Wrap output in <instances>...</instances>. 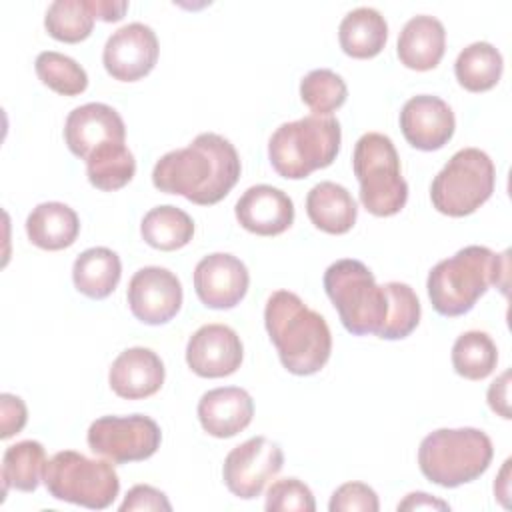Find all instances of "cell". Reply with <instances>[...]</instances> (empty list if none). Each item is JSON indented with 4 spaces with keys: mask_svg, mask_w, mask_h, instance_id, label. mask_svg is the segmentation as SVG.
<instances>
[{
    "mask_svg": "<svg viewBox=\"0 0 512 512\" xmlns=\"http://www.w3.org/2000/svg\"><path fill=\"white\" fill-rule=\"evenodd\" d=\"M240 156L230 140L214 132L198 134L186 148L166 152L152 170V184L166 194L212 206L236 186Z\"/></svg>",
    "mask_w": 512,
    "mask_h": 512,
    "instance_id": "6da1fadb",
    "label": "cell"
},
{
    "mask_svg": "<svg viewBox=\"0 0 512 512\" xmlns=\"http://www.w3.org/2000/svg\"><path fill=\"white\" fill-rule=\"evenodd\" d=\"M268 336L280 356L282 366L296 376L320 372L332 352L330 328L316 310L290 290H276L264 308Z\"/></svg>",
    "mask_w": 512,
    "mask_h": 512,
    "instance_id": "7a4b0ae2",
    "label": "cell"
},
{
    "mask_svg": "<svg viewBox=\"0 0 512 512\" xmlns=\"http://www.w3.org/2000/svg\"><path fill=\"white\" fill-rule=\"evenodd\" d=\"M498 286L506 294L508 252L496 254L486 246H466L454 256L440 260L426 280L428 298L440 316H462L474 308L478 298Z\"/></svg>",
    "mask_w": 512,
    "mask_h": 512,
    "instance_id": "3957f363",
    "label": "cell"
},
{
    "mask_svg": "<svg viewBox=\"0 0 512 512\" xmlns=\"http://www.w3.org/2000/svg\"><path fill=\"white\" fill-rule=\"evenodd\" d=\"M340 140L342 130L334 116L310 114L274 130L268 140V158L278 176L302 180L336 160Z\"/></svg>",
    "mask_w": 512,
    "mask_h": 512,
    "instance_id": "277c9868",
    "label": "cell"
},
{
    "mask_svg": "<svg viewBox=\"0 0 512 512\" xmlns=\"http://www.w3.org/2000/svg\"><path fill=\"white\" fill-rule=\"evenodd\" d=\"M494 456L492 440L478 428H440L418 448L420 472L442 488H456L480 478Z\"/></svg>",
    "mask_w": 512,
    "mask_h": 512,
    "instance_id": "5b68a950",
    "label": "cell"
},
{
    "mask_svg": "<svg viewBox=\"0 0 512 512\" xmlns=\"http://www.w3.org/2000/svg\"><path fill=\"white\" fill-rule=\"evenodd\" d=\"M324 290L350 334H380L388 318V294L364 262L354 258L332 262L324 272Z\"/></svg>",
    "mask_w": 512,
    "mask_h": 512,
    "instance_id": "8992f818",
    "label": "cell"
},
{
    "mask_svg": "<svg viewBox=\"0 0 512 512\" xmlns=\"http://www.w3.org/2000/svg\"><path fill=\"white\" fill-rule=\"evenodd\" d=\"M352 168L360 184V202L370 214L386 218L406 206L408 184L394 142L386 134H362L354 146Z\"/></svg>",
    "mask_w": 512,
    "mask_h": 512,
    "instance_id": "52a82bcc",
    "label": "cell"
},
{
    "mask_svg": "<svg viewBox=\"0 0 512 512\" xmlns=\"http://www.w3.org/2000/svg\"><path fill=\"white\" fill-rule=\"evenodd\" d=\"M42 482L52 498L90 510L108 508L120 492L118 474L108 460H92L76 450H62L46 460Z\"/></svg>",
    "mask_w": 512,
    "mask_h": 512,
    "instance_id": "ba28073f",
    "label": "cell"
},
{
    "mask_svg": "<svg viewBox=\"0 0 512 512\" xmlns=\"http://www.w3.org/2000/svg\"><path fill=\"white\" fill-rule=\"evenodd\" d=\"M496 168L480 148L458 150L434 176L432 206L446 216L462 218L476 212L494 192Z\"/></svg>",
    "mask_w": 512,
    "mask_h": 512,
    "instance_id": "9c48e42d",
    "label": "cell"
},
{
    "mask_svg": "<svg viewBox=\"0 0 512 512\" xmlns=\"http://www.w3.org/2000/svg\"><path fill=\"white\" fill-rule=\"evenodd\" d=\"M86 442L94 454L114 464H126L154 456L160 448L162 432L156 420L144 414L102 416L90 424Z\"/></svg>",
    "mask_w": 512,
    "mask_h": 512,
    "instance_id": "30bf717a",
    "label": "cell"
},
{
    "mask_svg": "<svg viewBox=\"0 0 512 512\" xmlns=\"http://www.w3.org/2000/svg\"><path fill=\"white\" fill-rule=\"evenodd\" d=\"M284 464V452L280 444L266 436H254L234 446L222 466V478L226 488L242 498L252 500L262 494L268 480H272Z\"/></svg>",
    "mask_w": 512,
    "mask_h": 512,
    "instance_id": "8fae6325",
    "label": "cell"
},
{
    "mask_svg": "<svg viewBox=\"0 0 512 512\" xmlns=\"http://www.w3.org/2000/svg\"><path fill=\"white\" fill-rule=\"evenodd\" d=\"M128 306L134 318L158 326L170 322L182 306V284L162 266H144L128 282Z\"/></svg>",
    "mask_w": 512,
    "mask_h": 512,
    "instance_id": "7c38bea8",
    "label": "cell"
},
{
    "mask_svg": "<svg viewBox=\"0 0 512 512\" xmlns=\"http://www.w3.org/2000/svg\"><path fill=\"white\" fill-rule=\"evenodd\" d=\"M158 52L156 32L142 22H132L110 34L104 44L102 64L114 80L136 82L152 72Z\"/></svg>",
    "mask_w": 512,
    "mask_h": 512,
    "instance_id": "4fadbf2b",
    "label": "cell"
},
{
    "mask_svg": "<svg viewBox=\"0 0 512 512\" xmlns=\"http://www.w3.org/2000/svg\"><path fill=\"white\" fill-rule=\"evenodd\" d=\"M250 274L246 264L228 254L214 252L204 256L194 268V290L200 302L214 310H228L246 296Z\"/></svg>",
    "mask_w": 512,
    "mask_h": 512,
    "instance_id": "5bb4252c",
    "label": "cell"
},
{
    "mask_svg": "<svg viewBox=\"0 0 512 512\" xmlns=\"http://www.w3.org/2000/svg\"><path fill=\"white\" fill-rule=\"evenodd\" d=\"M242 358V340L226 324H204L186 344V364L202 378L230 376L240 368Z\"/></svg>",
    "mask_w": 512,
    "mask_h": 512,
    "instance_id": "9a60e30c",
    "label": "cell"
},
{
    "mask_svg": "<svg viewBox=\"0 0 512 512\" xmlns=\"http://www.w3.org/2000/svg\"><path fill=\"white\" fill-rule=\"evenodd\" d=\"M456 128L452 108L438 96H412L400 112V130L410 146L432 152L448 144Z\"/></svg>",
    "mask_w": 512,
    "mask_h": 512,
    "instance_id": "2e32d148",
    "label": "cell"
},
{
    "mask_svg": "<svg viewBox=\"0 0 512 512\" xmlns=\"http://www.w3.org/2000/svg\"><path fill=\"white\" fill-rule=\"evenodd\" d=\"M126 126L122 116L108 104L88 102L74 108L64 124V142L68 150L86 160L98 146L108 142H122Z\"/></svg>",
    "mask_w": 512,
    "mask_h": 512,
    "instance_id": "e0dca14e",
    "label": "cell"
},
{
    "mask_svg": "<svg viewBox=\"0 0 512 512\" xmlns=\"http://www.w3.org/2000/svg\"><path fill=\"white\" fill-rule=\"evenodd\" d=\"M240 226L258 236H278L294 222L292 198L270 184L250 186L234 206Z\"/></svg>",
    "mask_w": 512,
    "mask_h": 512,
    "instance_id": "ac0fdd59",
    "label": "cell"
},
{
    "mask_svg": "<svg viewBox=\"0 0 512 512\" xmlns=\"http://www.w3.org/2000/svg\"><path fill=\"white\" fill-rule=\"evenodd\" d=\"M164 374V362L154 350L134 346L116 356L108 372V382L116 396L142 400L162 388Z\"/></svg>",
    "mask_w": 512,
    "mask_h": 512,
    "instance_id": "d6986e66",
    "label": "cell"
},
{
    "mask_svg": "<svg viewBox=\"0 0 512 512\" xmlns=\"http://www.w3.org/2000/svg\"><path fill=\"white\" fill-rule=\"evenodd\" d=\"M254 416L252 396L238 386H222L202 394L198 420L214 438H232L242 432Z\"/></svg>",
    "mask_w": 512,
    "mask_h": 512,
    "instance_id": "ffe728a7",
    "label": "cell"
},
{
    "mask_svg": "<svg viewBox=\"0 0 512 512\" xmlns=\"http://www.w3.org/2000/svg\"><path fill=\"white\" fill-rule=\"evenodd\" d=\"M446 50L444 24L428 14L410 18L398 36V58L400 62L418 72L432 70L440 64Z\"/></svg>",
    "mask_w": 512,
    "mask_h": 512,
    "instance_id": "44dd1931",
    "label": "cell"
},
{
    "mask_svg": "<svg viewBox=\"0 0 512 512\" xmlns=\"http://www.w3.org/2000/svg\"><path fill=\"white\" fill-rule=\"evenodd\" d=\"M306 214L318 230L326 234H346L356 224L358 206L342 184L324 180L310 188Z\"/></svg>",
    "mask_w": 512,
    "mask_h": 512,
    "instance_id": "7402d4cb",
    "label": "cell"
},
{
    "mask_svg": "<svg viewBox=\"0 0 512 512\" xmlns=\"http://www.w3.org/2000/svg\"><path fill=\"white\" fill-rule=\"evenodd\" d=\"M28 240L42 250H64L80 234V220L74 208L64 202H42L26 218Z\"/></svg>",
    "mask_w": 512,
    "mask_h": 512,
    "instance_id": "603a6c76",
    "label": "cell"
},
{
    "mask_svg": "<svg viewBox=\"0 0 512 512\" xmlns=\"http://www.w3.org/2000/svg\"><path fill=\"white\" fill-rule=\"evenodd\" d=\"M338 40L344 54L358 60L374 58L386 46L388 24L376 8L360 6L342 18L338 26Z\"/></svg>",
    "mask_w": 512,
    "mask_h": 512,
    "instance_id": "cb8c5ba5",
    "label": "cell"
},
{
    "mask_svg": "<svg viewBox=\"0 0 512 512\" xmlns=\"http://www.w3.org/2000/svg\"><path fill=\"white\" fill-rule=\"evenodd\" d=\"M122 276L120 256L106 248L94 246L78 254L72 266V282L76 290L92 300H102L114 292Z\"/></svg>",
    "mask_w": 512,
    "mask_h": 512,
    "instance_id": "d4e9b609",
    "label": "cell"
},
{
    "mask_svg": "<svg viewBox=\"0 0 512 512\" xmlns=\"http://www.w3.org/2000/svg\"><path fill=\"white\" fill-rule=\"evenodd\" d=\"M140 234L148 246L162 252H172L184 248L192 240L194 222L178 206L164 204L144 214Z\"/></svg>",
    "mask_w": 512,
    "mask_h": 512,
    "instance_id": "484cf974",
    "label": "cell"
},
{
    "mask_svg": "<svg viewBox=\"0 0 512 512\" xmlns=\"http://www.w3.org/2000/svg\"><path fill=\"white\" fill-rule=\"evenodd\" d=\"M502 54L490 42L468 44L454 62L458 84L468 92H486L494 88L502 76Z\"/></svg>",
    "mask_w": 512,
    "mask_h": 512,
    "instance_id": "4316f807",
    "label": "cell"
},
{
    "mask_svg": "<svg viewBox=\"0 0 512 512\" xmlns=\"http://www.w3.org/2000/svg\"><path fill=\"white\" fill-rule=\"evenodd\" d=\"M134 174V154L122 142L102 144L86 158V176L90 184L98 190H120L134 178Z\"/></svg>",
    "mask_w": 512,
    "mask_h": 512,
    "instance_id": "83f0119b",
    "label": "cell"
},
{
    "mask_svg": "<svg viewBox=\"0 0 512 512\" xmlns=\"http://www.w3.org/2000/svg\"><path fill=\"white\" fill-rule=\"evenodd\" d=\"M46 450L36 440H22L4 450L2 456V484L20 492H34L44 476Z\"/></svg>",
    "mask_w": 512,
    "mask_h": 512,
    "instance_id": "f1b7e54d",
    "label": "cell"
},
{
    "mask_svg": "<svg viewBox=\"0 0 512 512\" xmlns=\"http://www.w3.org/2000/svg\"><path fill=\"white\" fill-rule=\"evenodd\" d=\"M498 364V348L494 340L480 330L460 334L452 346V366L466 380H484Z\"/></svg>",
    "mask_w": 512,
    "mask_h": 512,
    "instance_id": "f546056e",
    "label": "cell"
},
{
    "mask_svg": "<svg viewBox=\"0 0 512 512\" xmlns=\"http://www.w3.org/2000/svg\"><path fill=\"white\" fill-rule=\"evenodd\" d=\"M94 20L90 0H56L46 10L44 26L54 40L76 44L90 36Z\"/></svg>",
    "mask_w": 512,
    "mask_h": 512,
    "instance_id": "4dcf8cb0",
    "label": "cell"
},
{
    "mask_svg": "<svg viewBox=\"0 0 512 512\" xmlns=\"http://www.w3.org/2000/svg\"><path fill=\"white\" fill-rule=\"evenodd\" d=\"M34 68L40 82L62 96H78L88 88L86 70L66 54L44 50L36 56Z\"/></svg>",
    "mask_w": 512,
    "mask_h": 512,
    "instance_id": "1f68e13d",
    "label": "cell"
},
{
    "mask_svg": "<svg viewBox=\"0 0 512 512\" xmlns=\"http://www.w3.org/2000/svg\"><path fill=\"white\" fill-rule=\"evenodd\" d=\"M384 290L388 294V318L378 338L402 340L410 336L420 322V300L404 282H386Z\"/></svg>",
    "mask_w": 512,
    "mask_h": 512,
    "instance_id": "d6a6232c",
    "label": "cell"
},
{
    "mask_svg": "<svg viewBox=\"0 0 512 512\" xmlns=\"http://www.w3.org/2000/svg\"><path fill=\"white\" fill-rule=\"evenodd\" d=\"M300 98L316 116H330L346 102L348 88L340 74L318 68L300 80Z\"/></svg>",
    "mask_w": 512,
    "mask_h": 512,
    "instance_id": "836d02e7",
    "label": "cell"
},
{
    "mask_svg": "<svg viewBox=\"0 0 512 512\" xmlns=\"http://www.w3.org/2000/svg\"><path fill=\"white\" fill-rule=\"evenodd\" d=\"M264 508L268 512H314L316 502L312 490L302 480L282 478L268 488Z\"/></svg>",
    "mask_w": 512,
    "mask_h": 512,
    "instance_id": "e575fe53",
    "label": "cell"
},
{
    "mask_svg": "<svg viewBox=\"0 0 512 512\" xmlns=\"http://www.w3.org/2000/svg\"><path fill=\"white\" fill-rule=\"evenodd\" d=\"M330 512H378V494L364 482H346L332 492Z\"/></svg>",
    "mask_w": 512,
    "mask_h": 512,
    "instance_id": "d590c367",
    "label": "cell"
},
{
    "mask_svg": "<svg viewBox=\"0 0 512 512\" xmlns=\"http://www.w3.org/2000/svg\"><path fill=\"white\" fill-rule=\"evenodd\" d=\"M134 510L170 512L172 504L168 502V498L162 490H158L150 484H136L128 490V494L124 496V502L120 504V512H134Z\"/></svg>",
    "mask_w": 512,
    "mask_h": 512,
    "instance_id": "8d00e7d4",
    "label": "cell"
},
{
    "mask_svg": "<svg viewBox=\"0 0 512 512\" xmlns=\"http://www.w3.org/2000/svg\"><path fill=\"white\" fill-rule=\"evenodd\" d=\"M0 438L2 440H8L10 436L18 434L24 426H26V420H28V410H26V404L20 396H14V394H0Z\"/></svg>",
    "mask_w": 512,
    "mask_h": 512,
    "instance_id": "74e56055",
    "label": "cell"
},
{
    "mask_svg": "<svg viewBox=\"0 0 512 512\" xmlns=\"http://www.w3.org/2000/svg\"><path fill=\"white\" fill-rule=\"evenodd\" d=\"M488 406L492 408V412H496L498 416H502L504 420H510V372H502L488 388Z\"/></svg>",
    "mask_w": 512,
    "mask_h": 512,
    "instance_id": "f35d334b",
    "label": "cell"
},
{
    "mask_svg": "<svg viewBox=\"0 0 512 512\" xmlns=\"http://www.w3.org/2000/svg\"><path fill=\"white\" fill-rule=\"evenodd\" d=\"M398 510H450V506L426 492H410L402 502H398Z\"/></svg>",
    "mask_w": 512,
    "mask_h": 512,
    "instance_id": "ab89813d",
    "label": "cell"
},
{
    "mask_svg": "<svg viewBox=\"0 0 512 512\" xmlns=\"http://www.w3.org/2000/svg\"><path fill=\"white\" fill-rule=\"evenodd\" d=\"M90 8L94 12V18H100L104 22H118L126 14V10H128V2L90 0Z\"/></svg>",
    "mask_w": 512,
    "mask_h": 512,
    "instance_id": "60d3db41",
    "label": "cell"
}]
</instances>
